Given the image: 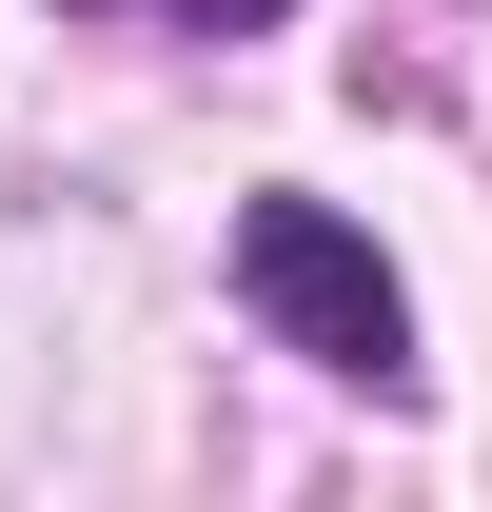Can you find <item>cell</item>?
Returning a JSON list of instances; mask_svg holds the SVG:
<instances>
[{"mask_svg":"<svg viewBox=\"0 0 492 512\" xmlns=\"http://www.w3.org/2000/svg\"><path fill=\"white\" fill-rule=\"evenodd\" d=\"M237 296L296 335L315 375H374V394L414 375V296H394V256H374L335 197H256V217H237Z\"/></svg>","mask_w":492,"mask_h":512,"instance_id":"1","label":"cell"},{"mask_svg":"<svg viewBox=\"0 0 492 512\" xmlns=\"http://www.w3.org/2000/svg\"><path fill=\"white\" fill-rule=\"evenodd\" d=\"M158 20H296V0H158Z\"/></svg>","mask_w":492,"mask_h":512,"instance_id":"2","label":"cell"}]
</instances>
